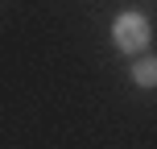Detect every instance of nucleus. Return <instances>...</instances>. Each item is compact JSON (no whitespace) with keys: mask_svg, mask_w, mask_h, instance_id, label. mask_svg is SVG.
<instances>
[{"mask_svg":"<svg viewBox=\"0 0 157 149\" xmlns=\"http://www.w3.org/2000/svg\"><path fill=\"white\" fill-rule=\"evenodd\" d=\"M132 79L141 87H157V58H141V62L132 66Z\"/></svg>","mask_w":157,"mask_h":149,"instance_id":"f03ea898","label":"nucleus"},{"mask_svg":"<svg viewBox=\"0 0 157 149\" xmlns=\"http://www.w3.org/2000/svg\"><path fill=\"white\" fill-rule=\"evenodd\" d=\"M112 33H116V46L124 50V54H136V50L149 46V21H145L141 13H124V17H116Z\"/></svg>","mask_w":157,"mask_h":149,"instance_id":"f257e3e1","label":"nucleus"}]
</instances>
